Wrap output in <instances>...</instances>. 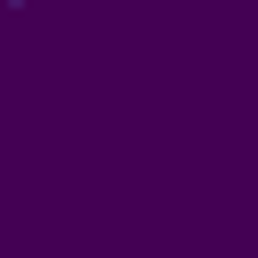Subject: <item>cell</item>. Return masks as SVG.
<instances>
[{"mask_svg": "<svg viewBox=\"0 0 258 258\" xmlns=\"http://www.w3.org/2000/svg\"><path fill=\"white\" fill-rule=\"evenodd\" d=\"M16 8H24V0H16Z\"/></svg>", "mask_w": 258, "mask_h": 258, "instance_id": "cell-1", "label": "cell"}]
</instances>
